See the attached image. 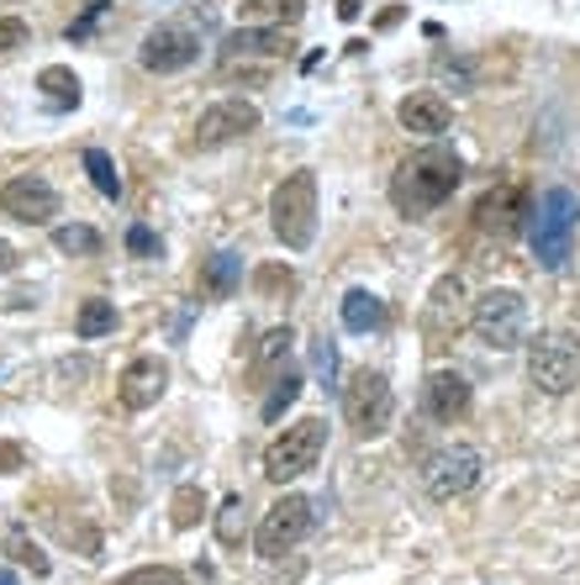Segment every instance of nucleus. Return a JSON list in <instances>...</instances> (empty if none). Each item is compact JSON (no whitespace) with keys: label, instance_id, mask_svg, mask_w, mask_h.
<instances>
[{"label":"nucleus","instance_id":"1","mask_svg":"<svg viewBox=\"0 0 580 585\" xmlns=\"http://www.w3.org/2000/svg\"><path fill=\"white\" fill-rule=\"evenodd\" d=\"M460 180H464L460 153L443 143H428L396 164V174H390V206L401 217H428V212H438L449 195L460 191Z\"/></svg>","mask_w":580,"mask_h":585},{"label":"nucleus","instance_id":"2","mask_svg":"<svg viewBox=\"0 0 580 585\" xmlns=\"http://www.w3.org/2000/svg\"><path fill=\"white\" fill-rule=\"evenodd\" d=\"M576 227H580V195L565 185H549L533 206V259L544 269H565L570 264V248H576Z\"/></svg>","mask_w":580,"mask_h":585},{"label":"nucleus","instance_id":"3","mask_svg":"<svg viewBox=\"0 0 580 585\" xmlns=\"http://www.w3.org/2000/svg\"><path fill=\"white\" fill-rule=\"evenodd\" d=\"M269 227H275V238L290 253L312 248V238H316V174L312 170H296L275 185V195H269Z\"/></svg>","mask_w":580,"mask_h":585},{"label":"nucleus","instance_id":"4","mask_svg":"<svg viewBox=\"0 0 580 585\" xmlns=\"http://www.w3.org/2000/svg\"><path fill=\"white\" fill-rule=\"evenodd\" d=\"M470 327H475V338L485 348H496V354H512V348H523L528 338V301L517 291H491L475 295V306H470Z\"/></svg>","mask_w":580,"mask_h":585},{"label":"nucleus","instance_id":"5","mask_svg":"<svg viewBox=\"0 0 580 585\" xmlns=\"http://www.w3.org/2000/svg\"><path fill=\"white\" fill-rule=\"evenodd\" d=\"M322 443H327V422H322V416H301V422H290L286 433L265 448V480H275V486L301 480L307 469H316Z\"/></svg>","mask_w":580,"mask_h":585},{"label":"nucleus","instance_id":"6","mask_svg":"<svg viewBox=\"0 0 580 585\" xmlns=\"http://www.w3.org/2000/svg\"><path fill=\"white\" fill-rule=\"evenodd\" d=\"M396 416V396L380 369H354L343 386V422L354 427V438H380Z\"/></svg>","mask_w":580,"mask_h":585},{"label":"nucleus","instance_id":"7","mask_svg":"<svg viewBox=\"0 0 580 585\" xmlns=\"http://www.w3.org/2000/svg\"><path fill=\"white\" fill-rule=\"evenodd\" d=\"M528 380L544 396H570L580 386V343L570 333H538L528 343Z\"/></svg>","mask_w":580,"mask_h":585},{"label":"nucleus","instance_id":"8","mask_svg":"<svg viewBox=\"0 0 580 585\" xmlns=\"http://www.w3.org/2000/svg\"><path fill=\"white\" fill-rule=\"evenodd\" d=\"M481 469H485V459L475 443H443V448H433V454L422 459V490H428L433 501H454L464 490H475Z\"/></svg>","mask_w":580,"mask_h":585},{"label":"nucleus","instance_id":"9","mask_svg":"<svg viewBox=\"0 0 580 585\" xmlns=\"http://www.w3.org/2000/svg\"><path fill=\"white\" fill-rule=\"evenodd\" d=\"M312 501L307 496H280L275 507L265 512V522H259V533H254V549H259V560H286L290 549L301 543V538L312 533Z\"/></svg>","mask_w":580,"mask_h":585},{"label":"nucleus","instance_id":"10","mask_svg":"<svg viewBox=\"0 0 580 585\" xmlns=\"http://www.w3.org/2000/svg\"><path fill=\"white\" fill-rule=\"evenodd\" d=\"M464 322H470V312H464V280L460 274H438L433 291H428V306H422V343L428 348H449V343L464 333Z\"/></svg>","mask_w":580,"mask_h":585},{"label":"nucleus","instance_id":"11","mask_svg":"<svg viewBox=\"0 0 580 585\" xmlns=\"http://www.w3.org/2000/svg\"><path fill=\"white\" fill-rule=\"evenodd\" d=\"M201 58V32L191 22H159L138 48V64L148 74H180Z\"/></svg>","mask_w":580,"mask_h":585},{"label":"nucleus","instance_id":"12","mask_svg":"<svg viewBox=\"0 0 580 585\" xmlns=\"http://www.w3.org/2000/svg\"><path fill=\"white\" fill-rule=\"evenodd\" d=\"M0 212L11 221H26V227H49L58 217V191L43 174H11L0 185Z\"/></svg>","mask_w":580,"mask_h":585},{"label":"nucleus","instance_id":"13","mask_svg":"<svg viewBox=\"0 0 580 585\" xmlns=\"http://www.w3.org/2000/svg\"><path fill=\"white\" fill-rule=\"evenodd\" d=\"M528 217H533V195H528V185H517V180L491 185V191L475 201V227H481V232H496V238H517Z\"/></svg>","mask_w":580,"mask_h":585},{"label":"nucleus","instance_id":"14","mask_svg":"<svg viewBox=\"0 0 580 585\" xmlns=\"http://www.w3.org/2000/svg\"><path fill=\"white\" fill-rule=\"evenodd\" d=\"M248 132H259V106L254 100H217V106L201 111L191 148H227L248 138Z\"/></svg>","mask_w":580,"mask_h":585},{"label":"nucleus","instance_id":"15","mask_svg":"<svg viewBox=\"0 0 580 585\" xmlns=\"http://www.w3.org/2000/svg\"><path fill=\"white\" fill-rule=\"evenodd\" d=\"M164 390H170V365H164L159 354H138L132 365L121 369L117 401L127 407V412H148V407L164 401Z\"/></svg>","mask_w":580,"mask_h":585},{"label":"nucleus","instance_id":"16","mask_svg":"<svg viewBox=\"0 0 580 585\" xmlns=\"http://www.w3.org/2000/svg\"><path fill=\"white\" fill-rule=\"evenodd\" d=\"M422 412L433 416V422H443V427H454L470 412V380H464L460 369H433L428 386H422Z\"/></svg>","mask_w":580,"mask_h":585},{"label":"nucleus","instance_id":"17","mask_svg":"<svg viewBox=\"0 0 580 585\" xmlns=\"http://www.w3.org/2000/svg\"><path fill=\"white\" fill-rule=\"evenodd\" d=\"M290 53V37L280 26H238L222 37V64L233 69L238 58H286Z\"/></svg>","mask_w":580,"mask_h":585},{"label":"nucleus","instance_id":"18","mask_svg":"<svg viewBox=\"0 0 580 585\" xmlns=\"http://www.w3.org/2000/svg\"><path fill=\"white\" fill-rule=\"evenodd\" d=\"M396 122L407 127V132H417V138H443L449 122H454V111H449V100L443 96L417 90V96H407L401 106H396Z\"/></svg>","mask_w":580,"mask_h":585},{"label":"nucleus","instance_id":"19","mask_svg":"<svg viewBox=\"0 0 580 585\" xmlns=\"http://www.w3.org/2000/svg\"><path fill=\"white\" fill-rule=\"evenodd\" d=\"M238 285H243L238 253H212V259H201V295H206V301H227V295H238Z\"/></svg>","mask_w":580,"mask_h":585},{"label":"nucleus","instance_id":"20","mask_svg":"<svg viewBox=\"0 0 580 585\" xmlns=\"http://www.w3.org/2000/svg\"><path fill=\"white\" fill-rule=\"evenodd\" d=\"M243 26H296L301 17H307V0H243L238 6Z\"/></svg>","mask_w":580,"mask_h":585},{"label":"nucleus","instance_id":"21","mask_svg":"<svg viewBox=\"0 0 580 585\" xmlns=\"http://www.w3.org/2000/svg\"><path fill=\"white\" fill-rule=\"evenodd\" d=\"M380 322H386L380 295H369V291H348V295H343V327H348V333H375Z\"/></svg>","mask_w":580,"mask_h":585},{"label":"nucleus","instance_id":"22","mask_svg":"<svg viewBox=\"0 0 580 585\" xmlns=\"http://www.w3.org/2000/svg\"><path fill=\"white\" fill-rule=\"evenodd\" d=\"M37 90L49 96L53 111H74V106H79V79H74V69H64V64H49V69L37 74Z\"/></svg>","mask_w":580,"mask_h":585},{"label":"nucleus","instance_id":"23","mask_svg":"<svg viewBox=\"0 0 580 585\" xmlns=\"http://www.w3.org/2000/svg\"><path fill=\"white\" fill-rule=\"evenodd\" d=\"M74 333L90 343V338H106V333H117V306L111 301H100V295H90V301H79V317H74Z\"/></svg>","mask_w":580,"mask_h":585},{"label":"nucleus","instance_id":"24","mask_svg":"<svg viewBox=\"0 0 580 585\" xmlns=\"http://www.w3.org/2000/svg\"><path fill=\"white\" fill-rule=\"evenodd\" d=\"M248 507H243V496H227L217 507V538H222V549H243V538H248Z\"/></svg>","mask_w":580,"mask_h":585},{"label":"nucleus","instance_id":"25","mask_svg":"<svg viewBox=\"0 0 580 585\" xmlns=\"http://www.w3.org/2000/svg\"><path fill=\"white\" fill-rule=\"evenodd\" d=\"M201 517H206V490H201V486H180V490H174V496H170V522H174V528L185 533V528H195Z\"/></svg>","mask_w":580,"mask_h":585},{"label":"nucleus","instance_id":"26","mask_svg":"<svg viewBox=\"0 0 580 585\" xmlns=\"http://www.w3.org/2000/svg\"><path fill=\"white\" fill-rule=\"evenodd\" d=\"M296 396H301V375H296V369H286V375H280V380L269 386V396H265V407H259V416H265V422H280V416L296 407Z\"/></svg>","mask_w":580,"mask_h":585},{"label":"nucleus","instance_id":"27","mask_svg":"<svg viewBox=\"0 0 580 585\" xmlns=\"http://www.w3.org/2000/svg\"><path fill=\"white\" fill-rule=\"evenodd\" d=\"M85 170H90V180H96V191L106 195V201H121V174H117V164L106 159V148H85Z\"/></svg>","mask_w":580,"mask_h":585},{"label":"nucleus","instance_id":"28","mask_svg":"<svg viewBox=\"0 0 580 585\" xmlns=\"http://www.w3.org/2000/svg\"><path fill=\"white\" fill-rule=\"evenodd\" d=\"M53 243H58V253H79V259H90V253H100V232H96V227H85V221H69V227H58V232H53Z\"/></svg>","mask_w":580,"mask_h":585},{"label":"nucleus","instance_id":"29","mask_svg":"<svg viewBox=\"0 0 580 585\" xmlns=\"http://www.w3.org/2000/svg\"><path fill=\"white\" fill-rule=\"evenodd\" d=\"M254 291L265 295V301L290 295V291H296V269H290V264H259V269H254Z\"/></svg>","mask_w":580,"mask_h":585},{"label":"nucleus","instance_id":"30","mask_svg":"<svg viewBox=\"0 0 580 585\" xmlns=\"http://www.w3.org/2000/svg\"><path fill=\"white\" fill-rule=\"evenodd\" d=\"M290 343H296V333H290V327H269L265 343H259V359H254V369H259V375H269V369L290 354Z\"/></svg>","mask_w":580,"mask_h":585},{"label":"nucleus","instance_id":"31","mask_svg":"<svg viewBox=\"0 0 580 585\" xmlns=\"http://www.w3.org/2000/svg\"><path fill=\"white\" fill-rule=\"evenodd\" d=\"M111 585H185V575H180V570H170V564H138V570L117 575Z\"/></svg>","mask_w":580,"mask_h":585},{"label":"nucleus","instance_id":"32","mask_svg":"<svg viewBox=\"0 0 580 585\" xmlns=\"http://www.w3.org/2000/svg\"><path fill=\"white\" fill-rule=\"evenodd\" d=\"M6 549H11V560H17V564H26L32 575H49V570H53V564H49V554H43V549H37V543H32L26 533H11V538H6Z\"/></svg>","mask_w":580,"mask_h":585},{"label":"nucleus","instance_id":"33","mask_svg":"<svg viewBox=\"0 0 580 585\" xmlns=\"http://www.w3.org/2000/svg\"><path fill=\"white\" fill-rule=\"evenodd\" d=\"M127 253H132V259H159V238H153V227L132 221V227H127Z\"/></svg>","mask_w":580,"mask_h":585},{"label":"nucleus","instance_id":"34","mask_svg":"<svg viewBox=\"0 0 580 585\" xmlns=\"http://www.w3.org/2000/svg\"><path fill=\"white\" fill-rule=\"evenodd\" d=\"M26 37H32V32H26L22 17H0V58H6V53H17V48H26Z\"/></svg>","mask_w":580,"mask_h":585},{"label":"nucleus","instance_id":"35","mask_svg":"<svg viewBox=\"0 0 580 585\" xmlns=\"http://www.w3.org/2000/svg\"><path fill=\"white\" fill-rule=\"evenodd\" d=\"M106 6H111V0H90V6H85V17H79V22L69 26V43H79V37H90V26L100 22V11H106Z\"/></svg>","mask_w":580,"mask_h":585},{"label":"nucleus","instance_id":"36","mask_svg":"<svg viewBox=\"0 0 580 585\" xmlns=\"http://www.w3.org/2000/svg\"><path fill=\"white\" fill-rule=\"evenodd\" d=\"M26 469V448L22 443H0V475H17Z\"/></svg>","mask_w":580,"mask_h":585},{"label":"nucleus","instance_id":"37","mask_svg":"<svg viewBox=\"0 0 580 585\" xmlns=\"http://www.w3.org/2000/svg\"><path fill=\"white\" fill-rule=\"evenodd\" d=\"M11 269H17V248L0 238V274H11Z\"/></svg>","mask_w":580,"mask_h":585},{"label":"nucleus","instance_id":"38","mask_svg":"<svg viewBox=\"0 0 580 585\" xmlns=\"http://www.w3.org/2000/svg\"><path fill=\"white\" fill-rule=\"evenodd\" d=\"M316 369H322V375H333V348H327V343H316Z\"/></svg>","mask_w":580,"mask_h":585},{"label":"nucleus","instance_id":"39","mask_svg":"<svg viewBox=\"0 0 580 585\" xmlns=\"http://www.w3.org/2000/svg\"><path fill=\"white\" fill-rule=\"evenodd\" d=\"M359 11H364V0H339V17H343V22H354Z\"/></svg>","mask_w":580,"mask_h":585},{"label":"nucleus","instance_id":"40","mask_svg":"<svg viewBox=\"0 0 580 585\" xmlns=\"http://www.w3.org/2000/svg\"><path fill=\"white\" fill-rule=\"evenodd\" d=\"M401 17H407V11H401V6H390V11H380V22H375V26H396Z\"/></svg>","mask_w":580,"mask_h":585},{"label":"nucleus","instance_id":"41","mask_svg":"<svg viewBox=\"0 0 580 585\" xmlns=\"http://www.w3.org/2000/svg\"><path fill=\"white\" fill-rule=\"evenodd\" d=\"M0 585H17V575H11V570H0Z\"/></svg>","mask_w":580,"mask_h":585}]
</instances>
